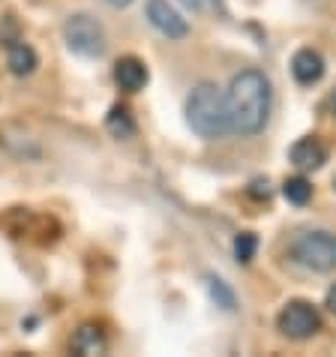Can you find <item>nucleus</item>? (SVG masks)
<instances>
[{
    "label": "nucleus",
    "instance_id": "obj_11",
    "mask_svg": "<svg viewBox=\"0 0 336 357\" xmlns=\"http://www.w3.org/2000/svg\"><path fill=\"white\" fill-rule=\"evenodd\" d=\"M36 52L27 43H22V39H13L9 43V52H6V66L13 75H31L36 69Z\"/></svg>",
    "mask_w": 336,
    "mask_h": 357
},
{
    "label": "nucleus",
    "instance_id": "obj_2",
    "mask_svg": "<svg viewBox=\"0 0 336 357\" xmlns=\"http://www.w3.org/2000/svg\"><path fill=\"white\" fill-rule=\"evenodd\" d=\"M186 121L201 138H220L231 130L229 112H225V96L216 91V84H199L186 99Z\"/></svg>",
    "mask_w": 336,
    "mask_h": 357
},
{
    "label": "nucleus",
    "instance_id": "obj_12",
    "mask_svg": "<svg viewBox=\"0 0 336 357\" xmlns=\"http://www.w3.org/2000/svg\"><path fill=\"white\" fill-rule=\"evenodd\" d=\"M105 130L112 132L114 138H132L135 135V121H132L130 108L114 105L112 112H108V117H105Z\"/></svg>",
    "mask_w": 336,
    "mask_h": 357
},
{
    "label": "nucleus",
    "instance_id": "obj_7",
    "mask_svg": "<svg viewBox=\"0 0 336 357\" xmlns=\"http://www.w3.org/2000/svg\"><path fill=\"white\" fill-rule=\"evenodd\" d=\"M147 78H151V73H147L144 61H138V57H132V54H126L114 63V82L121 84V91H126V93L144 91Z\"/></svg>",
    "mask_w": 336,
    "mask_h": 357
},
{
    "label": "nucleus",
    "instance_id": "obj_5",
    "mask_svg": "<svg viewBox=\"0 0 336 357\" xmlns=\"http://www.w3.org/2000/svg\"><path fill=\"white\" fill-rule=\"evenodd\" d=\"M276 327L289 340H310L321 331V315L310 301H289L276 315Z\"/></svg>",
    "mask_w": 336,
    "mask_h": 357
},
{
    "label": "nucleus",
    "instance_id": "obj_15",
    "mask_svg": "<svg viewBox=\"0 0 336 357\" xmlns=\"http://www.w3.org/2000/svg\"><path fill=\"white\" fill-rule=\"evenodd\" d=\"M255 250H259V237L252 231H243V234L234 237V255L240 264H250L255 259Z\"/></svg>",
    "mask_w": 336,
    "mask_h": 357
},
{
    "label": "nucleus",
    "instance_id": "obj_8",
    "mask_svg": "<svg viewBox=\"0 0 336 357\" xmlns=\"http://www.w3.org/2000/svg\"><path fill=\"white\" fill-rule=\"evenodd\" d=\"M291 162L300 168V172H315V168H321L324 160H328V151H324V144L319 142V138H312V135H306L300 138V142H294L291 144Z\"/></svg>",
    "mask_w": 336,
    "mask_h": 357
},
{
    "label": "nucleus",
    "instance_id": "obj_1",
    "mask_svg": "<svg viewBox=\"0 0 336 357\" xmlns=\"http://www.w3.org/2000/svg\"><path fill=\"white\" fill-rule=\"evenodd\" d=\"M270 102H273V91L268 75L259 73V69L237 73L231 78L229 91H225V112H229L231 132L240 135L261 132L270 117Z\"/></svg>",
    "mask_w": 336,
    "mask_h": 357
},
{
    "label": "nucleus",
    "instance_id": "obj_17",
    "mask_svg": "<svg viewBox=\"0 0 336 357\" xmlns=\"http://www.w3.org/2000/svg\"><path fill=\"white\" fill-rule=\"evenodd\" d=\"M324 303H328V310L336 315V282H333L330 289H328V301H324Z\"/></svg>",
    "mask_w": 336,
    "mask_h": 357
},
{
    "label": "nucleus",
    "instance_id": "obj_13",
    "mask_svg": "<svg viewBox=\"0 0 336 357\" xmlns=\"http://www.w3.org/2000/svg\"><path fill=\"white\" fill-rule=\"evenodd\" d=\"M282 195H285V202H289V204H298V207H303V204L312 198V183L306 181L303 174H298V177H289V181L282 183Z\"/></svg>",
    "mask_w": 336,
    "mask_h": 357
},
{
    "label": "nucleus",
    "instance_id": "obj_14",
    "mask_svg": "<svg viewBox=\"0 0 336 357\" xmlns=\"http://www.w3.org/2000/svg\"><path fill=\"white\" fill-rule=\"evenodd\" d=\"M207 291H211V297L216 301V306H222L225 312H231L234 306H237V301H234V291L229 289V285H225L222 280H216V276H211V280H207Z\"/></svg>",
    "mask_w": 336,
    "mask_h": 357
},
{
    "label": "nucleus",
    "instance_id": "obj_10",
    "mask_svg": "<svg viewBox=\"0 0 336 357\" xmlns=\"http://www.w3.org/2000/svg\"><path fill=\"white\" fill-rule=\"evenodd\" d=\"M108 349V340L102 333L100 324H82L72 336V351L82 354V357H96V354H105Z\"/></svg>",
    "mask_w": 336,
    "mask_h": 357
},
{
    "label": "nucleus",
    "instance_id": "obj_9",
    "mask_svg": "<svg viewBox=\"0 0 336 357\" xmlns=\"http://www.w3.org/2000/svg\"><path fill=\"white\" fill-rule=\"evenodd\" d=\"M291 73L300 84H315L324 75V57L319 52H312V48H300L291 57Z\"/></svg>",
    "mask_w": 336,
    "mask_h": 357
},
{
    "label": "nucleus",
    "instance_id": "obj_16",
    "mask_svg": "<svg viewBox=\"0 0 336 357\" xmlns=\"http://www.w3.org/2000/svg\"><path fill=\"white\" fill-rule=\"evenodd\" d=\"M250 195L259 198V202H261V198L268 202V198H270V183L261 181V177H259V181H252V183H250Z\"/></svg>",
    "mask_w": 336,
    "mask_h": 357
},
{
    "label": "nucleus",
    "instance_id": "obj_6",
    "mask_svg": "<svg viewBox=\"0 0 336 357\" xmlns=\"http://www.w3.org/2000/svg\"><path fill=\"white\" fill-rule=\"evenodd\" d=\"M147 22L168 39H183L186 33H190L186 18L177 13L168 0H147Z\"/></svg>",
    "mask_w": 336,
    "mask_h": 357
},
{
    "label": "nucleus",
    "instance_id": "obj_4",
    "mask_svg": "<svg viewBox=\"0 0 336 357\" xmlns=\"http://www.w3.org/2000/svg\"><path fill=\"white\" fill-rule=\"evenodd\" d=\"M63 36H66V45L72 48L75 54L82 57H100L105 52V31L96 18L78 13V15H69L66 24H63Z\"/></svg>",
    "mask_w": 336,
    "mask_h": 357
},
{
    "label": "nucleus",
    "instance_id": "obj_18",
    "mask_svg": "<svg viewBox=\"0 0 336 357\" xmlns=\"http://www.w3.org/2000/svg\"><path fill=\"white\" fill-rule=\"evenodd\" d=\"M105 3H108V6H114V9H123V6H130L132 0H105Z\"/></svg>",
    "mask_w": 336,
    "mask_h": 357
},
{
    "label": "nucleus",
    "instance_id": "obj_3",
    "mask_svg": "<svg viewBox=\"0 0 336 357\" xmlns=\"http://www.w3.org/2000/svg\"><path fill=\"white\" fill-rule=\"evenodd\" d=\"M291 259L315 273L336 271V234L330 231H303L291 243Z\"/></svg>",
    "mask_w": 336,
    "mask_h": 357
}]
</instances>
